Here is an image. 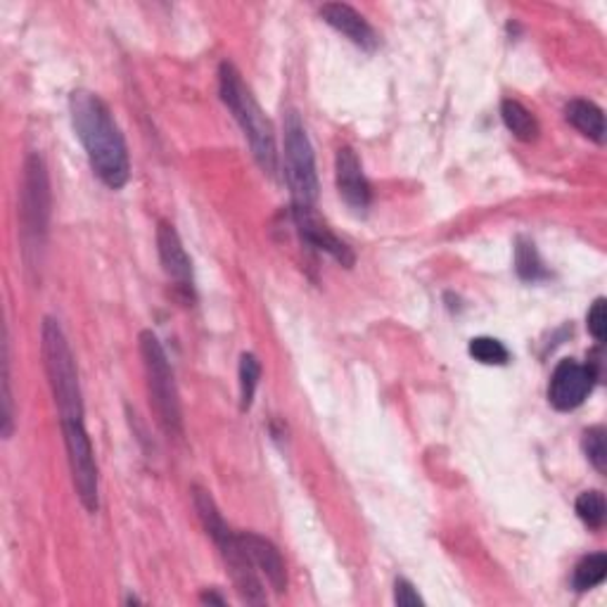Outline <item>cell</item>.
Returning a JSON list of instances; mask_svg holds the SVG:
<instances>
[{"label":"cell","mask_w":607,"mask_h":607,"mask_svg":"<svg viewBox=\"0 0 607 607\" xmlns=\"http://www.w3.org/2000/svg\"><path fill=\"white\" fill-rule=\"evenodd\" d=\"M69 114L95 176L110 190L124 188L131 176L129 148L108 102L91 91H74L69 95Z\"/></svg>","instance_id":"obj_1"},{"label":"cell","mask_w":607,"mask_h":607,"mask_svg":"<svg viewBox=\"0 0 607 607\" xmlns=\"http://www.w3.org/2000/svg\"><path fill=\"white\" fill-rule=\"evenodd\" d=\"M219 93L223 105L229 108L240 124L242 133L250 141L252 154L266 176L275 179L277 173V148H275V133L269 117L259 108L256 98L247 89V83L242 81L240 72L233 62H221L219 67Z\"/></svg>","instance_id":"obj_2"},{"label":"cell","mask_w":607,"mask_h":607,"mask_svg":"<svg viewBox=\"0 0 607 607\" xmlns=\"http://www.w3.org/2000/svg\"><path fill=\"white\" fill-rule=\"evenodd\" d=\"M193 506L202 519V527L212 536V542L216 544L225 567H229L240 598L252 605L266 603L264 586L256 577L254 563L247 555L245 546H242L240 534H235L229 525H225V519L219 513L212 494L204 492L202 487H193Z\"/></svg>","instance_id":"obj_3"},{"label":"cell","mask_w":607,"mask_h":607,"mask_svg":"<svg viewBox=\"0 0 607 607\" xmlns=\"http://www.w3.org/2000/svg\"><path fill=\"white\" fill-rule=\"evenodd\" d=\"M41 356L53 392L60 423H83V396L79 385V368L62 327L55 318H43Z\"/></svg>","instance_id":"obj_4"},{"label":"cell","mask_w":607,"mask_h":607,"mask_svg":"<svg viewBox=\"0 0 607 607\" xmlns=\"http://www.w3.org/2000/svg\"><path fill=\"white\" fill-rule=\"evenodd\" d=\"M138 342H141V356H143L145 377H148L150 406H152L154 415H158V423L162 425L166 435L181 437L183 435L181 396H179L176 377H173L164 346L152 331H143L141 337H138Z\"/></svg>","instance_id":"obj_5"},{"label":"cell","mask_w":607,"mask_h":607,"mask_svg":"<svg viewBox=\"0 0 607 607\" xmlns=\"http://www.w3.org/2000/svg\"><path fill=\"white\" fill-rule=\"evenodd\" d=\"M20 221H22L24 256L31 264V254L41 252V247L45 245L48 221H50V181H48L45 162L39 158V154H29L24 162Z\"/></svg>","instance_id":"obj_6"},{"label":"cell","mask_w":607,"mask_h":607,"mask_svg":"<svg viewBox=\"0 0 607 607\" xmlns=\"http://www.w3.org/2000/svg\"><path fill=\"white\" fill-rule=\"evenodd\" d=\"M285 181L290 188L292 204L316 206V200H318L316 154H314V148H311L302 119L294 110L285 114Z\"/></svg>","instance_id":"obj_7"},{"label":"cell","mask_w":607,"mask_h":607,"mask_svg":"<svg viewBox=\"0 0 607 607\" xmlns=\"http://www.w3.org/2000/svg\"><path fill=\"white\" fill-rule=\"evenodd\" d=\"M60 425L64 435L69 473H72L77 496L85 510L98 513L100 482H98V463H95L89 432H85L83 423H60Z\"/></svg>","instance_id":"obj_8"},{"label":"cell","mask_w":607,"mask_h":607,"mask_svg":"<svg viewBox=\"0 0 607 607\" xmlns=\"http://www.w3.org/2000/svg\"><path fill=\"white\" fill-rule=\"evenodd\" d=\"M600 377L598 361L586 363L581 366L575 358H563L558 366H555L548 385V402L555 411H575L579 408L586 396L591 394L596 380Z\"/></svg>","instance_id":"obj_9"},{"label":"cell","mask_w":607,"mask_h":607,"mask_svg":"<svg viewBox=\"0 0 607 607\" xmlns=\"http://www.w3.org/2000/svg\"><path fill=\"white\" fill-rule=\"evenodd\" d=\"M292 221H294V225H297V231L308 247L331 254L335 262L342 264L344 269H352L356 264V256H354L352 247L346 245L344 240H340L331 229H327V223L318 216L316 206L292 204Z\"/></svg>","instance_id":"obj_10"},{"label":"cell","mask_w":607,"mask_h":607,"mask_svg":"<svg viewBox=\"0 0 607 607\" xmlns=\"http://www.w3.org/2000/svg\"><path fill=\"white\" fill-rule=\"evenodd\" d=\"M335 181L337 193L356 214H366L371 206V183L363 173L361 160L352 148H340L335 158Z\"/></svg>","instance_id":"obj_11"},{"label":"cell","mask_w":607,"mask_h":607,"mask_svg":"<svg viewBox=\"0 0 607 607\" xmlns=\"http://www.w3.org/2000/svg\"><path fill=\"white\" fill-rule=\"evenodd\" d=\"M158 252L164 273L176 283L185 294H193V262L183 247L181 235L169 221H160L158 225Z\"/></svg>","instance_id":"obj_12"},{"label":"cell","mask_w":607,"mask_h":607,"mask_svg":"<svg viewBox=\"0 0 607 607\" xmlns=\"http://www.w3.org/2000/svg\"><path fill=\"white\" fill-rule=\"evenodd\" d=\"M321 17L325 20V24H331L335 31H340L342 37L350 39L354 45L363 48V50H375L380 39L375 29L366 22V17L358 14L352 6L344 3H325L321 8Z\"/></svg>","instance_id":"obj_13"},{"label":"cell","mask_w":607,"mask_h":607,"mask_svg":"<svg viewBox=\"0 0 607 607\" xmlns=\"http://www.w3.org/2000/svg\"><path fill=\"white\" fill-rule=\"evenodd\" d=\"M240 542L242 546H245L254 567L264 571V577L273 586V591L275 594L287 591V569H285L281 550H277L269 539H264V536L252 534V532L240 534Z\"/></svg>","instance_id":"obj_14"},{"label":"cell","mask_w":607,"mask_h":607,"mask_svg":"<svg viewBox=\"0 0 607 607\" xmlns=\"http://www.w3.org/2000/svg\"><path fill=\"white\" fill-rule=\"evenodd\" d=\"M565 117L571 127L586 138H591L594 143H605V117L598 105L591 100H569L565 108Z\"/></svg>","instance_id":"obj_15"},{"label":"cell","mask_w":607,"mask_h":607,"mask_svg":"<svg viewBox=\"0 0 607 607\" xmlns=\"http://www.w3.org/2000/svg\"><path fill=\"white\" fill-rule=\"evenodd\" d=\"M500 117H503V124H506V129L517 138V141L532 143L542 133L539 121H536V117L523 105V102L510 100V98L503 100Z\"/></svg>","instance_id":"obj_16"},{"label":"cell","mask_w":607,"mask_h":607,"mask_svg":"<svg viewBox=\"0 0 607 607\" xmlns=\"http://www.w3.org/2000/svg\"><path fill=\"white\" fill-rule=\"evenodd\" d=\"M515 271H517L519 277H523V281H529V283L542 281V277H548V271L542 262L539 252H536L534 242L523 240V237L517 240V245H515Z\"/></svg>","instance_id":"obj_17"},{"label":"cell","mask_w":607,"mask_h":607,"mask_svg":"<svg viewBox=\"0 0 607 607\" xmlns=\"http://www.w3.org/2000/svg\"><path fill=\"white\" fill-rule=\"evenodd\" d=\"M262 380V363L254 354L240 356V408L250 411L254 404V394Z\"/></svg>","instance_id":"obj_18"},{"label":"cell","mask_w":607,"mask_h":607,"mask_svg":"<svg viewBox=\"0 0 607 607\" xmlns=\"http://www.w3.org/2000/svg\"><path fill=\"white\" fill-rule=\"evenodd\" d=\"M605 575H607V555L594 553V555H586V558L577 565L571 584H575L577 591H588V588L603 584Z\"/></svg>","instance_id":"obj_19"},{"label":"cell","mask_w":607,"mask_h":607,"mask_svg":"<svg viewBox=\"0 0 607 607\" xmlns=\"http://www.w3.org/2000/svg\"><path fill=\"white\" fill-rule=\"evenodd\" d=\"M471 356L484 366H506L510 361V352L506 350V344L496 337H475L471 340V346H467Z\"/></svg>","instance_id":"obj_20"},{"label":"cell","mask_w":607,"mask_h":607,"mask_svg":"<svg viewBox=\"0 0 607 607\" xmlns=\"http://www.w3.org/2000/svg\"><path fill=\"white\" fill-rule=\"evenodd\" d=\"M577 515L581 523L586 527L591 529H600L603 523H605V496L596 489L591 492H584L579 498H577Z\"/></svg>","instance_id":"obj_21"},{"label":"cell","mask_w":607,"mask_h":607,"mask_svg":"<svg viewBox=\"0 0 607 607\" xmlns=\"http://www.w3.org/2000/svg\"><path fill=\"white\" fill-rule=\"evenodd\" d=\"M584 454L591 461L598 473L607 471V444H605V429L603 427H591L584 432Z\"/></svg>","instance_id":"obj_22"},{"label":"cell","mask_w":607,"mask_h":607,"mask_svg":"<svg viewBox=\"0 0 607 607\" xmlns=\"http://www.w3.org/2000/svg\"><path fill=\"white\" fill-rule=\"evenodd\" d=\"M14 429V413H12V392H10V356H8V340L3 344V437L10 439Z\"/></svg>","instance_id":"obj_23"},{"label":"cell","mask_w":607,"mask_h":607,"mask_svg":"<svg viewBox=\"0 0 607 607\" xmlns=\"http://www.w3.org/2000/svg\"><path fill=\"white\" fill-rule=\"evenodd\" d=\"M586 327L588 333L594 335L596 342H605V333H607V311H605V300H596L591 311H588L586 316Z\"/></svg>","instance_id":"obj_24"},{"label":"cell","mask_w":607,"mask_h":607,"mask_svg":"<svg viewBox=\"0 0 607 607\" xmlns=\"http://www.w3.org/2000/svg\"><path fill=\"white\" fill-rule=\"evenodd\" d=\"M394 603L402 607H418L425 605L421 594L415 591V586L408 579H396L394 581Z\"/></svg>","instance_id":"obj_25"},{"label":"cell","mask_w":607,"mask_h":607,"mask_svg":"<svg viewBox=\"0 0 607 607\" xmlns=\"http://www.w3.org/2000/svg\"><path fill=\"white\" fill-rule=\"evenodd\" d=\"M200 598H202V603H216V605H223V603H225V600H223L221 596H216V594H202Z\"/></svg>","instance_id":"obj_26"}]
</instances>
